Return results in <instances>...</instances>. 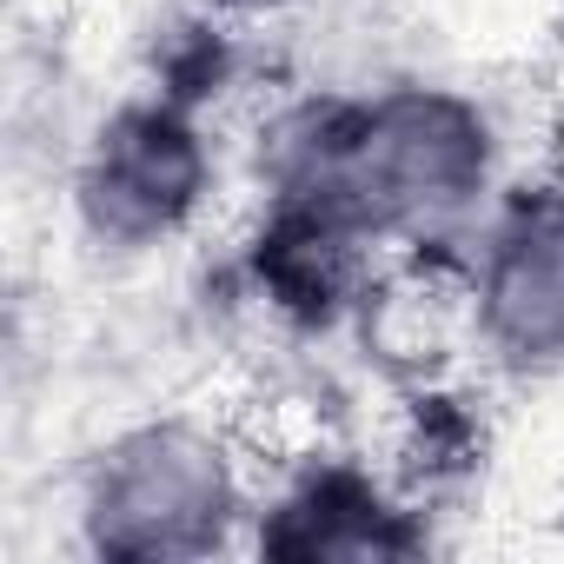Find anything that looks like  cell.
<instances>
[{"label":"cell","instance_id":"6da1fadb","mask_svg":"<svg viewBox=\"0 0 564 564\" xmlns=\"http://www.w3.org/2000/svg\"><path fill=\"white\" fill-rule=\"evenodd\" d=\"M193 193V147L173 120L133 113L100 140V160L87 173V206L113 232H153L166 226Z\"/></svg>","mask_w":564,"mask_h":564}]
</instances>
